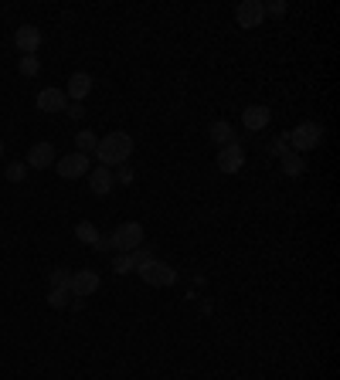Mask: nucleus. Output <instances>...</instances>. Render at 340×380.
<instances>
[{"mask_svg":"<svg viewBox=\"0 0 340 380\" xmlns=\"http://www.w3.org/2000/svg\"><path fill=\"white\" fill-rule=\"evenodd\" d=\"M75 146H78V153H85V156H89V153H95V146H99V139H95L92 129H82V133L75 136Z\"/></svg>","mask_w":340,"mask_h":380,"instance_id":"19","label":"nucleus"},{"mask_svg":"<svg viewBox=\"0 0 340 380\" xmlns=\"http://www.w3.org/2000/svg\"><path fill=\"white\" fill-rule=\"evenodd\" d=\"M133 153V136L123 133V129H116V133H106L99 139V146H95V156H99V167H123L126 160H130Z\"/></svg>","mask_w":340,"mask_h":380,"instance_id":"1","label":"nucleus"},{"mask_svg":"<svg viewBox=\"0 0 340 380\" xmlns=\"http://www.w3.org/2000/svg\"><path fill=\"white\" fill-rule=\"evenodd\" d=\"M68 282H72V268L58 265L48 272V285H51V289H68Z\"/></svg>","mask_w":340,"mask_h":380,"instance_id":"17","label":"nucleus"},{"mask_svg":"<svg viewBox=\"0 0 340 380\" xmlns=\"http://www.w3.org/2000/svg\"><path fill=\"white\" fill-rule=\"evenodd\" d=\"M24 177H28V163H11V167H7V180H11V184H20V180H24Z\"/></svg>","mask_w":340,"mask_h":380,"instance_id":"23","label":"nucleus"},{"mask_svg":"<svg viewBox=\"0 0 340 380\" xmlns=\"http://www.w3.org/2000/svg\"><path fill=\"white\" fill-rule=\"evenodd\" d=\"M113 187H116V177L109 167H92L89 170V190H92L95 197H106Z\"/></svg>","mask_w":340,"mask_h":380,"instance_id":"12","label":"nucleus"},{"mask_svg":"<svg viewBox=\"0 0 340 380\" xmlns=\"http://www.w3.org/2000/svg\"><path fill=\"white\" fill-rule=\"evenodd\" d=\"M95 289H99V272H92V268H78V272H72V282H68L72 299H85V296H92Z\"/></svg>","mask_w":340,"mask_h":380,"instance_id":"6","label":"nucleus"},{"mask_svg":"<svg viewBox=\"0 0 340 380\" xmlns=\"http://www.w3.org/2000/svg\"><path fill=\"white\" fill-rule=\"evenodd\" d=\"M113 177L119 180V184H133V170L126 167V163H123V167H119V173H113Z\"/></svg>","mask_w":340,"mask_h":380,"instance_id":"28","label":"nucleus"},{"mask_svg":"<svg viewBox=\"0 0 340 380\" xmlns=\"http://www.w3.org/2000/svg\"><path fill=\"white\" fill-rule=\"evenodd\" d=\"M109 241L119 255H130L136 248H143V224H136V221H123V224H116V231L109 234Z\"/></svg>","mask_w":340,"mask_h":380,"instance_id":"3","label":"nucleus"},{"mask_svg":"<svg viewBox=\"0 0 340 380\" xmlns=\"http://www.w3.org/2000/svg\"><path fill=\"white\" fill-rule=\"evenodd\" d=\"M269 122H272V113L265 106H245L242 109V126H245L248 133H262Z\"/></svg>","mask_w":340,"mask_h":380,"instance_id":"10","label":"nucleus"},{"mask_svg":"<svg viewBox=\"0 0 340 380\" xmlns=\"http://www.w3.org/2000/svg\"><path fill=\"white\" fill-rule=\"evenodd\" d=\"M61 92H65V99H72V102H82L85 95L92 92V75H89V72H75Z\"/></svg>","mask_w":340,"mask_h":380,"instance_id":"13","label":"nucleus"},{"mask_svg":"<svg viewBox=\"0 0 340 380\" xmlns=\"http://www.w3.org/2000/svg\"><path fill=\"white\" fill-rule=\"evenodd\" d=\"M208 136H211V143H218V146L238 143V139H235V126H231V122H225V119H214V122L208 126Z\"/></svg>","mask_w":340,"mask_h":380,"instance_id":"15","label":"nucleus"},{"mask_svg":"<svg viewBox=\"0 0 340 380\" xmlns=\"http://www.w3.org/2000/svg\"><path fill=\"white\" fill-rule=\"evenodd\" d=\"M265 14H272V18H279V14H286V4L283 0H272V4H262Z\"/></svg>","mask_w":340,"mask_h":380,"instance_id":"25","label":"nucleus"},{"mask_svg":"<svg viewBox=\"0 0 340 380\" xmlns=\"http://www.w3.org/2000/svg\"><path fill=\"white\" fill-rule=\"evenodd\" d=\"M41 72V61L38 55H20V75H28V78H35Z\"/></svg>","mask_w":340,"mask_h":380,"instance_id":"21","label":"nucleus"},{"mask_svg":"<svg viewBox=\"0 0 340 380\" xmlns=\"http://www.w3.org/2000/svg\"><path fill=\"white\" fill-rule=\"evenodd\" d=\"M235 20H238V27H245V31L259 27V24L265 20L262 0H242V4L235 7Z\"/></svg>","mask_w":340,"mask_h":380,"instance_id":"7","label":"nucleus"},{"mask_svg":"<svg viewBox=\"0 0 340 380\" xmlns=\"http://www.w3.org/2000/svg\"><path fill=\"white\" fill-rule=\"evenodd\" d=\"M283 136H286V143L293 146V153H310L323 143V126H317V122H300L293 133H283Z\"/></svg>","mask_w":340,"mask_h":380,"instance_id":"2","label":"nucleus"},{"mask_svg":"<svg viewBox=\"0 0 340 380\" xmlns=\"http://www.w3.org/2000/svg\"><path fill=\"white\" fill-rule=\"evenodd\" d=\"M24 163H28V170H48V167H55V146L51 143H35Z\"/></svg>","mask_w":340,"mask_h":380,"instance_id":"9","label":"nucleus"},{"mask_svg":"<svg viewBox=\"0 0 340 380\" xmlns=\"http://www.w3.org/2000/svg\"><path fill=\"white\" fill-rule=\"evenodd\" d=\"M218 170L221 173H238L242 167H245V150L238 146V143H228V146H221L218 150Z\"/></svg>","mask_w":340,"mask_h":380,"instance_id":"8","label":"nucleus"},{"mask_svg":"<svg viewBox=\"0 0 340 380\" xmlns=\"http://www.w3.org/2000/svg\"><path fill=\"white\" fill-rule=\"evenodd\" d=\"M75 238L82 241V245L92 248L95 241H99V228H95L92 221H82V224H75Z\"/></svg>","mask_w":340,"mask_h":380,"instance_id":"16","label":"nucleus"},{"mask_svg":"<svg viewBox=\"0 0 340 380\" xmlns=\"http://www.w3.org/2000/svg\"><path fill=\"white\" fill-rule=\"evenodd\" d=\"M55 170L58 177H65V180H78V177H89V170H92V163H89V156L85 153H68V156H61V160H55Z\"/></svg>","mask_w":340,"mask_h":380,"instance_id":"5","label":"nucleus"},{"mask_svg":"<svg viewBox=\"0 0 340 380\" xmlns=\"http://www.w3.org/2000/svg\"><path fill=\"white\" fill-rule=\"evenodd\" d=\"M283 170L289 173V177H300V173L306 170V160H303L300 153H286V156H283Z\"/></svg>","mask_w":340,"mask_h":380,"instance_id":"18","label":"nucleus"},{"mask_svg":"<svg viewBox=\"0 0 340 380\" xmlns=\"http://www.w3.org/2000/svg\"><path fill=\"white\" fill-rule=\"evenodd\" d=\"M140 272V279L147 285H157V289H167V285L177 282V272L167 265V262H160V258H153V262H147V265L136 268Z\"/></svg>","mask_w":340,"mask_h":380,"instance_id":"4","label":"nucleus"},{"mask_svg":"<svg viewBox=\"0 0 340 380\" xmlns=\"http://www.w3.org/2000/svg\"><path fill=\"white\" fill-rule=\"evenodd\" d=\"M14 44H18L20 55H35L41 48V31L35 27V24H20L18 34H14Z\"/></svg>","mask_w":340,"mask_h":380,"instance_id":"11","label":"nucleus"},{"mask_svg":"<svg viewBox=\"0 0 340 380\" xmlns=\"http://www.w3.org/2000/svg\"><path fill=\"white\" fill-rule=\"evenodd\" d=\"M272 153H276V156H286V153H289V143H286V136H279V139L272 143Z\"/></svg>","mask_w":340,"mask_h":380,"instance_id":"29","label":"nucleus"},{"mask_svg":"<svg viewBox=\"0 0 340 380\" xmlns=\"http://www.w3.org/2000/svg\"><path fill=\"white\" fill-rule=\"evenodd\" d=\"M65 113H68V119H82L85 109H82V102H68V106H65Z\"/></svg>","mask_w":340,"mask_h":380,"instance_id":"27","label":"nucleus"},{"mask_svg":"<svg viewBox=\"0 0 340 380\" xmlns=\"http://www.w3.org/2000/svg\"><path fill=\"white\" fill-rule=\"evenodd\" d=\"M92 251H99V255H106V251H113V241H109L106 234H99V241L92 245Z\"/></svg>","mask_w":340,"mask_h":380,"instance_id":"26","label":"nucleus"},{"mask_svg":"<svg viewBox=\"0 0 340 380\" xmlns=\"http://www.w3.org/2000/svg\"><path fill=\"white\" fill-rule=\"evenodd\" d=\"M113 272H116V275H126V272H133V262H130V255H116V262H113Z\"/></svg>","mask_w":340,"mask_h":380,"instance_id":"24","label":"nucleus"},{"mask_svg":"<svg viewBox=\"0 0 340 380\" xmlns=\"http://www.w3.org/2000/svg\"><path fill=\"white\" fill-rule=\"evenodd\" d=\"M68 303H72V292H68V289H51V292H48V305H51V309H65Z\"/></svg>","mask_w":340,"mask_h":380,"instance_id":"20","label":"nucleus"},{"mask_svg":"<svg viewBox=\"0 0 340 380\" xmlns=\"http://www.w3.org/2000/svg\"><path fill=\"white\" fill-rule=\"evenodd\" d=\"M65 106H68V99L61 89H41L38 92V109L41 113H65Z\"/></svg>","mask_w":340,"mask_h":380,"instance_id":"14","label":"nucleus"},{"mask_svg":"<svg viewBox=\"0 0 340 380\" xmlns=\"http://www.w3.org/2000/svg\"><path fill=\"white\" fill-rule=\"evenodd\" d=\"M153 258H157V255H153L150 248H136V251H130L133 272H136V268H140V265H147V262H153Z\"/></svg>","mask_w":340,"mask_h":380,"instance_id":"22","label":"nucleus"},{"mask_svg":"<svg viewBox=\"0 0 340 380\" xmlns=\"http://www.w3.org/2000/svg\"><path fill=\"white\" fill-rule=\"evenodd\" d=\"M0 156H4V139H0Z\"/></svg>","mask_w":340,"mask_h":380,"instance_id":"30","label":"nucleus"}]
</instances>
